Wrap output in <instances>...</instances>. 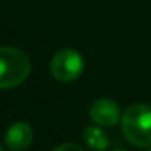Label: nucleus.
<instances>
[{
	"mask_svg": "<svg viewBox=\"0 0 151 151\" xmlns=\"http://www.w3.org/2000/svg\"><path fill=\"white\" fill-rule=\"evenodd\" d=\"M89 117L99 127H114L120 120V109L112 99L99 98L89 107Z\"/></svg>",
	"mask_w": 151,
	"mask_h": 151,
	"instance_id": "4",
	"label": "nucleus"
},
{
	"mask_svg": "<svg viewBox=\"0 0 151 151\" xmlns=\"http://www.w3.org/2000/svg\"><path fill=\"white\" fill-rule=\"evenodd\" d=\"M146 151H151V148H150V150H146Z\"/></svg>",
	"mask_w": 151,
	"mask_h": 151,
	"instance_id": "9",
	"label": "nucleus"
},
{
	"mask_svg": "<svg viewBox=\"0 0 151 151\" xmlns=\"http://www.w3.org/2000/svg\"><path fill=\"white\" fill-rule=\"evenodd\" d=\"M83 140L94 151H104L109 146V137L99 127H86L83 132Z\"/></svg>",
	"mask_w": 151,
	"mask_h": 151,
	"instance_id": "6",
	"label": "nucleus"
},
{
	"mask_svg": "<svg viewBox=\"0 0 151 151\" xmlns=\"http://www.w3.org/2000/svg\"><path fill=\"white\" fill-rule=\"evenodd\" d=\"M83 57L78 50L75 49H62L54 54L50 60V73L57 81L62 83H70L75 81L83 72Z\"/></svg>",
	"mask_w": 151,
	"mask_h": 151,
	"instance_id": "3",
	"label": "nucleus"
},
{
	"mask_svg": "<svg viewBox=\"0 0 151 151\" xmlns=\"http://www.w3.org/2000/svg\"><path fill=\"white\" fill-rule=\"evenodd\" d=\"M54 151H83V148L76 143H62L55 148Z\"/></svg>",
	"mask_w": 151,
	"mask_h": 151,
	"instance_id": "7",
	"label": "nucleus"
},
{
	"mask_svg": "<svg viewBox=\"0 0 151 151\" xmlns=\"http://www.w3.org/2000/svg\"><path fill=\"white\" fill-rule=\"evenodd\" d=\"M31 62L23 50L0 46V89L15 88L28 78Z\"/></svg>",
	"mask_w": 151,
	"mask_h": 151,
	"instance_id": "2",
	"label": "nucleus"
},
{
	"mask_svg": "<svg viewBox=\"0 0 151 151\" xmlns=\"http://www.w3.org/2000/svg\"><path fill=\"white\" fill-rule=\"evenodd\" d=\"M124 137L133 146L150 148L151 146V106L133 104L128 106L120 117Z\"/></svg>",
	"mask_w": 151,
	"mask_h": 151,
	"instance_id": "1",
	"label": "nucleus"
},
{
	"mask_svg": "<svg viewBox=\"0 0 151 151\" xmlns=\"http://www.w3.org/2000/svg\"><path fill=\"white\" fill-rule=\"evenodd\" d=\"M34 138L33 127L26 122H17L5 132V145L10 151H24Z\"/></svg>",
	"mask_w": 151,
	"mask_h": 151,
	"instance_id": "5",
	"label": "nucleus"
},
{
	"mask_svg": "<svg viewBox=\"0 0 151 151\" xmlns=\"http://www.w3.org/2000/svg\"><path fill=\"white\" fill-rule=\"evenodd\" d=\"M0 151H4V148H2V145H0Z\"/></svg>",
	"mask_w": 151,
	"mask_h": 151,
	"instance_id": "8",
	"label": "nucleus"
}]
</instances>
